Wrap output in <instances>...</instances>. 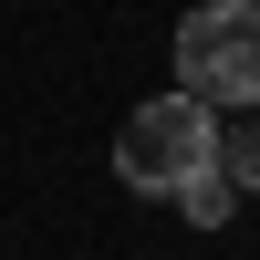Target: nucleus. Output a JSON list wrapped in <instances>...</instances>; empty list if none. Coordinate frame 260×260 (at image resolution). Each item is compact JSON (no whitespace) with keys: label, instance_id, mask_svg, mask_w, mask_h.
<instances>
[{"label":"nucleus","instance_id":"obj_1","mask_svg":"<svg viewBox=\"0 0 260 260\" xmlns=\"http://www.w3.org/2000/svg\"><path fill=\"white\" fill-rule=\"evenodd\" d=\"M208 156H219V125H208V104L187 94V83L156 94V104H136L125 136H115V177L136 187V198H177Z\"/></svg>","mask_w":260,"mask_h":260},{"label":"nucleus","instance_id":"obj_2","mask_svg":"<svg viewBox=\"0 0 260 260\" xmlns=\"http://www.w3.org/2000/svg\"><path fill=\"white\" fill-rule=\"evenodd\" d=\"M177 83L198 104H260V0H198L177 21Z\"/></svg>","mask_w":260,"mask_h":260},{"label":"nucleus","instance_id":"obj_3","mask_svg":"<svg viewBox=\"0 0 260 260\" xmlns=\"http://www.w3.org/2000/svg\"><path fill=\"white\" fill-rule=\"evenodd\" d=\"M177 208H187V219H198V229H219V219H229V208H240V187H229V167H219V156H208V167H198V177H187V187H177Z\"/></svg>","mask_w":260,"mask_h":260},{"label":"nucleus","instance_id":"obj_4","mask_svg":"<svg viewBox=\"0 0 260 260\" xmlns=\"http://www.w3.org/2000/svg\"><path fill=\"white\" fill-rule=\"evenodd\" d=\"M219 167H229V187H260V104L219 136Z\"/></svg>","mask_w":260,"mask_h":260}]
</instances>
